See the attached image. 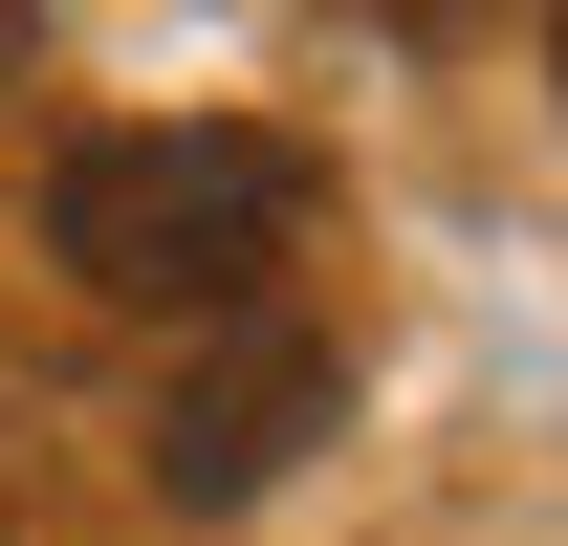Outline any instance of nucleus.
<instances>
[{
  "label": "nucleus",
  "mask_w": 568,
  "mask_h": 546,
  "mask_svg": "<svg viewBox=\"0 0 568 546\" xmlns=\"http://www.w3.org/2000/svg\"><path fill=\"white\" fill-rule=\"evenodd\" d=\"M547 67H568V22H547Z\"/></svg>",
  "instance_id": "nucleus-4"
},
{
  "label": "nucleus",
  "mask_w": 568,
  "mask_h": 546,
  "mask_svg": "<svg viewBox=\"0 0 568 546\" xmlns=\"http://www.w3.org/2000/svg\"><path fill=\"white\" fill-rule=\"evenodd\" d=\"M306 132H88L67 175H44V263L88 284V306H153V328H219V306H284V263H306Z\"/></svg>",
  "instance_id": "nucleus-1"
},
{
  "label": "nucleus",
  "mask_w": 568,
  "mask_h": 546,
  "mask_svg": "<svg viewBox=\"0 0 568 546\" xmlns=\"http://www.w3.org/2000/svg\"><path fill=\"white\" fill-rule=\"evenodd\" d=\"M328 415H351V350L306 328V306H219L175 350V394H153V503H263Z\"/></svg>",
  "instance_id": "nucleus-2"
},
{
  "label": "nucleus",
  "mask_w": 568,
  "mask_h": 546,
  "mask_svg": "<svg viewBox=\"0 0 568 546\" xmlns=\"http://www.w3.org/2000/svg\"><path fill=\"white\" fill-rule=\"evenodd\" d=\"M22 44H44V0H0V67H22Z\"/></svg>",
  "instance_id": "nucleus-3"
}]
</instances>
